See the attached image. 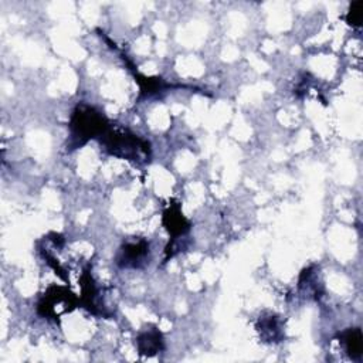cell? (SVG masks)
I'll return each mask as SVG.
<instances>
[{
    "label": "cell",
    "mask_w": 363,
    "mask_h": 363,
    "mask_svg": "<svg viewBox=\"0 0 363 363\" xmlns=\"http://www.w3.org/2000/svg\"><path fill=\"white\" fill-rule=\"evenodd\" d=\"M79 306V298L67 286L51 285L37 302V313L48 320L60 322L62 315Z\"/></svg>",
    "instance_id": "3957f363"
},
{
    "label": "cell",
    "mask_w": 363,
    "mask_h": 363,
    "mask_svg": "<svg viewBox=\"0 0 363 363\" xmlns=\"http://www.w3.org/2000/svg\"><path fill=\"white\" fill-rule=\"evenodd\" d=\"M81 285V296H79V306L85 308L89 313L101 318H111L113 315V309H109L104 299L102 292L98 284L95 282L92 274H91V265L88 264L79 278Z\"/></svg>",
    "instance_id": "8992f818"
},
{
    "label": "cell",
    "mask_w": 363,
    "mask_h": 363,
    "mask_svg": "<svg viewBox=\"0 0 363 363\" xmlns=\"http://www.w3.org/2000/svg\"><path fill=\"white\" fill-rule=\"evenodd\" d=\"M162 224L170 235L169 244L164 248V261L167 262L177 252L182 251L180 240H184L191 230V223L184 217L180 203L176 200H170L162 214Z\"/></svg>",
    "instance_id": "277c9868"
},
{
    "label": "cell",
    "mask_w": 363,
    "mask_h": 363,
    "mask_svg": "<svg viewBox=\"0 0 363 363\" xmlns=\"http://www.w3.org/2000/svg\"><path fill=\"white\" fill-rule=\"evenodd\" d=\"M121 269H143L150 262V244L142 237H132L122 241L115 258Z\"/></svg>",
    "instance_id": "5b68a950"
},
{
    "label": "cell",
    "mask_w": 363,
    "mask_h": 363,
    "mask_svg": "<svg viewBox=\"0 0 363 363\" xmlns=\"http://www.w3.org/2000/svg\"><path fill=\"white\" fill-rule=\"evenodd\" d=\"M345 21L353 28H359L363 23V0L352 1L347 7Z\"/></svg>",
    "instance_id": "7c38bea8"
},
{
    "label": "cell",
    "mask_w": 363,
    "mask_h": 363,
    "mask_svg": "<svg viewBox=\"0 0 363 363\" xmlns=\"http://www.w3.org/2000/svg\"><path fill=\"white\" fill-rule=\"evenodd\" d=\"M111 125V121L102 111L86 102H78L68 121V139L65 143L67 152L81 149L92 139H99Z\"/></svg>",
    "instance_id": "7a4b0ae2"
},
{
    "label": "cell",
    "mask_w": 363,
    "mask_h": 363,
    "mask_svg": "<svg viewBox=\"0 0 363 363\" xmlns=\"http://www.w3.org/2000/svg\"><path fill=\"white\" fill-rule=\"evenodd\" d=\"M135 345L140 356L152 357L164 349V339L162 332L156 326L150 325L138 333Z\"/></svg>",
    "instance_id": "30bf717a"
},
{
    "label": "cell",
    "mask_w": 363,
    "mask_h": 363,
    "mask_svg": "<svg viewBox=\"0 0 363 363\" xmlns=\"http://www.w3.org/2000/svg\"><path fill=\"white\" fill-rule=\"evenodd\" d=\"M255 329L264 343H279L284 340V323L281 318L275 313H262L255 323Z\"/></svg>",
    "instance_id": "ba28073f"
},
{
    "label": "cell",
    "mask_w": 363,
    "mask_h": 363,
    "mask_svg": "<svg viewBox=\"0 0 363 363\" xmlns=\"http://www.w3.org/2000/svg\"><path fill=\"white\" fill-rule=\"evenodd\" d=\"M298 288L309 299L319 301L323 296L325 286H323L318 265L312 264L301 271L298 278Z\"/></svg>",
    "instance_id": "9c48e42d"
},
{
    "label": "cell",
    "mask_w": 363,
    "mask_h": 363,
    "mask_svg": "<svg viewBox=\"0 0 363 363\" xmlns=\"http://www.w3.org/2000/svg\"><path fill=\"white\" fill-rule=\"evenodd\" d=\"M121 58L123 60L125 65L128 67V69L130 71V74L133 75L135 78V82L139 85V89H140V94H139V99L142 98H149L155 94H159L162 91H166V89H170V88H190L193 89L191 86H186V85H174V84H169L166 81H163L162 78L159 77H146V75H142L133 65V62L129 60V57L126 54H123L121 51Z\"/></svg>",
    "instance_id": "52a82bcc"
},
{
    "label": "cell",
    "mask_w": 363,
    "mask_h": 363,
    "mask_svg": "<svg viewBox=\"0 0 363 363\" xmlns=\"http://www.w3.org/2000/svg\"><path fill=\"white\" fill-rule=\"evenodd\" d=\"M101 149L113 157L132 162L135 164H147L152 159L150 142L121 125H111L98 139Z\"/></svg>",
    "instance_id": "6da1fadb"
},
{
    "label": "cell",
    "mask_w": 363,
    "mask_h": 363,
    "mask_svg": "<svg viewBox=\"0 0 363 363\" xmlns=\"http://www.w3.org/2000/svg\"><path fill=\"white\" fill-rule=\"evenodd\" d=\"M340 346L343 347L345 353L352 359V360H362L363 356V333L359 326L356 328H346L336 333L335 336Z\"/></svg>",
    "instance_id": "8fae6325"
}]
</instances>
